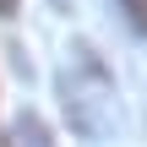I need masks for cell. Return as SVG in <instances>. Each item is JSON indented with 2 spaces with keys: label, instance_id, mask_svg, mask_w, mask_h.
<instances>
[{
  "label": "cell",
  "instance_id": "obj_1",
  "mask_svg": "<svg viewBox=\"0 0 147 147\" xmlns=\"http://www.w3.org/2000/svg\"><path fill=\"white\" fill-rule=\"evenodd\" d=\"M60 104H65V120L71 131L87 147H115L125 131V115H120V87L104 65V55L93 44H71L65 49V65H60Z\"/></svg>",
  "mask_w": 147,
  "mask_h": 147
},
{
  "label": "cell",
  "instance_id": "obj_3",
  "mask_svg": "<svg viewBox=\"0 0 147 147\" xmlns=\"http://www.w3.org/2000/svg\"><path fill=\"white\" fill-rule=\"evenodd\" d=\"M120 11H125L131 33H142V38H147V0H120Z\"/></svg>",
  "mask_w": 147,
  "mask_h": 147
},
{
  "label": "cell",
  "instance_id": "obj_2",
  "mask_svg": "<svg viewBox=\"0 0 147 147\" xmlns=\"http://www.w3.org/2000/svg\"><path fill=\"white\" fill-rule=\"evenodd\" d=\"M5 147H55V136H49V125H44L33 109H22V115L11 120V131H5Z\"/></svg>",
  "mask_w": 147,
  "mask_h": 147
},
{
  "label": "cell",
  "instance_id": "obj_4",
  "mask_svg": "<svg viewBox=\"0 0 147 147\" xmlns=\"http://www.w3.org/2000/svg\"><path fill=\"white\" fill-rule=\"evenodd\" d=\"M16 5H22V0H0V16H16Z\"/></svg>",
  "mask_w": 147,
  "mask_h": 147
}]
</instances>
